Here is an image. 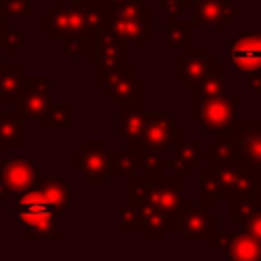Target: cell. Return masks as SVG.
Instances as JSON below:
<instances>
[{
  "instance_id": "obj_1",
  "label": "cell",
  "mask_w": 261,
  "mask_h": 261,
  "mask_svg": "<svg viewBox=\"0 0 261 261\" xmlns=\"http://www.w3.org/2000/svg\"><path fill=\"white\" fill-rule=\"evenodd\" d=\"M124 202L179 216H184L186 208L192 204L190 196H184V179L167 171H143L141 175L126 177Z\"/></svg>"
},
{
  "instance_id": "obj_2",
  "label": "cell",
  "mask_w": 261,
  "mask_h": 261,
  "mask_svg": "<svg viewBox=\"0 0 261 261\" xmlns=\"http://www.w3.org/2000/svg\"><path fill=\"white\" fill-rule=\"evenodd\" d=\"M104 27V12L98 4L55 0L41 14V35L45 39L96 37Z\"/></svg>"
},
{
  "instance_id": "obj_3",
  "label": "cell",
  "mask_w": 261,
  "mask_h": 261,
  "mask_svg": "<svg viewBox=\"0 0 261 261\" xmlns=\"http://www.w3.org/2000/svg\"><path fill=\"white\" fill-rule=\"evenodd\" d=\"M184 139V124L175 120L171 112H147L141 135L133 147L141 149L145 155L143 171H169L171 157L165 153L171 151L173 143Z\"/></svg>"
},
{
  "instance_id": "obj_4",
  "label": "cell",
  "mask_w": 261,
  "mask_h": 261,
  "mask_svg": "<svg viewBox=\"0 0 261 261\" xmlns=\"http://www.w3.org/2000/svg\"><path fill=\"white\" fill-rule=\"evenodd\" d=\"M14 216L24 230L22 232L24 243H33V241L61 243L63 241L59 230L61 214L39 188H33L16 198Z\"/></svg>"
},
{
  "instance_id": "obj_5",
  "label": "cell",
  "mask_w": 261,
  "mask_h": 261,
  "mask_svg": "<svg viewBox=\"0 0 261 261\" xmlns=\"http://www.w3.org/2000/svg\"><path fill=\"white\" fill-rule=\"evenodd\" d=\"M110 151L106 139H84L69 151V165L88 179L90 188H106L110 179Z\"/></svg>"
},
{
  "instance_id": "obj_6",
  "label": "cell",
  "mask_w": 261,
  "mask_h": 261,
  "mask_svg": "<svg viewBox=\"0 0 261 261\" xmlns=\"http://www.w3.org/2000/svg\"><path fill=\"white\" fill-rule=\"evenodd\" d=\"M190 118L204 133H222L239 120V96L224 92L216 98L190 106Z\"/></svg>"
},
{
  "instance_id": "obj_7",
  "label": "cell",
  "mask_w": 261,
  "mask_h": 261,
  "mask_svg": "<svg viewBox=\"0 0 261 261\" xmlns=\"http://www.w3.org/2000/svg\"><path fill=\"white\" fill-rule=\"evenodd\" d=\"M53 77L47 73H35V75H24L20 92L16 96V112L22 118L41 122L45 114L53 106Z\"/></svg>"
},
{
  "instance_id": "obj_8",
  "label": "cell",
  "mask_w": 261,
  "mask_h": 261,
  "mask_svg": "<svg viewBox=\"0 0 261 261\" xmlns=\"http://www.w3.org/2000/svg\"><path fill=\"white\" fill-rule=\"evenodd\" d=\"M218 135L228 137L237 149L239 161L255 177H261V120H237Z\"/></svg>"
},
{
  "instance_id": "obj_9",
  "label": "cell",
  "mask_w": 261,
  "mask_h": 261,
  "mask_svg": "<svg viewBox=\"0 0 261 261\" xmlns=\"http://www.w3.org/2000/svg\"><path fill=\"white\" fill-rule=\"evenodd\" d=\"M220 216L210 212V206L190 204L181 216L179 239L181 243H206L212 247L220 237Z\"/></svg>"
},
{
  "instance_id": "obj_10",
  "label": "cell",
  "mask_w": 261,
  "mask_h": 261,
  "mask_svg": "<svg viewBox=\"0 0 261 261\" xmlns=\"http://www.w3.org/2000/svg\"><path fill=\"white\" fill-rule=\"evenodd\" d=\"M141 90H145V75H141L135 65L98 73V92L106 96V100L114 106L133 98Z\"/></svg>"
},
{
  "instance_id": "obj_11",
  "label": "cell",
  "mask_w": 261,
  "mask_h": 261,
  "mask_svg": "<svg viewBox=\"0 0 261 261\" xmlns=\"http://www.w3.org/2000/svg\"><path fill=\"white\" fill-rule=\"evenodd\" d=\"M212 51L208 47H186L171 59V84L173 86H192L200 82L210 65H212Z\"/></svg>"
},
{
  "instance_id": "obj_12",
  "label": "cell",
  "mask_w": 261,
  "mask_h": 261,
  "mask_svg": "<svg viewBox=\"0 0 261 261\" xmlns=\"http://www.w3.org/2000/svg\"><path fill=\"white\" fill-rule=\"evenodd\" d=\"M228 57L230 65L243 75L261 69V31L239 29L228 41Z\"/></svg>"
},
{
  "instance_id": "obj_13",
  "label": "cell",
  "mask_w": 261,
  "mask_h": 261,
  "mask_svg": "<svg viewBox=\"0 0 261 261\" xmlns=\"http://www.w3.org/2000/svg\"><path fill=\"white\" fill-rule=\"evenodd\" d=\"M145 90L137 92L133 98L116 104V139L124 147H133L141 135L145 122Z\"/></svg>"
},
{
  "instance_id": "obj_14",
  "label": "cell",
  "mask_w": 261,
  "mask_h": 261,
  "mask_svg": "<svg viewBox=\"0 0 261 261\" xmlns=\"http://www.w3.org/2000/svg\"><path fill=\"white\" fill-rule=\"evenodd\" d=\"M0 179L8 198H18L39 186L41 171L31 159H0Z\"/></svg>"
},
{
  "instance_id": "obj_15",
  "label": "cell",
  "mask_w": 261,
  "mask_h": 261,
  "mask_svg": "<svg viewBox=\"0 0 261 261\" xmlns=\"http://www.w3.org/2000/svg\"><path fill=\"white\" fill-rule=\"evenodd\" d=\"M196 29H226L239 14L237 0H194L192 2Z\"/></svg>"
},
{
  "instance_id": "obj_16",
  "label": "cell",
  "mask_w": 261,
  "mask_h": 261,
  "mask_svg": "<svg viewBox=\"0 0 261 261\" xmlns=\"http://www.w3.org/2000/svg\"><path fill=\"white\" fill-rule=\"evenodd\" d=\"M210 167L214 169V173H216V177L220 181L222 196H226V198H230V196H249V194L255 192L257 177L239 159L214 163Z\"/></svg>"
},
{
  "instance_id": "obj_17",
  "label": "cell",
  "mask_w": 261,
  "mask_h": 261,
  "mask_svg": "<svg viewBox=\"0 0 261 261\" xmlns=\"http://www.w3.org/2000/svg\"><path fill=\"white\" fill-rule=\"evenodd\" d=\"M228 222L261 243V198L257 194L228 198Z\"/></svg>"
},
{
  "instance_id": "obj_18",
  "label": "cell",
  "mask_w": 261,
  "mask_h": 261,
  "mask_svg": "<svg viewBox=\"0 0 261 261\" xmlns=\"http://www.w3.org/2000/svg\"><path fill=\"white\" fill-rule=\"evenodd\" d=\"M104 29L110 31L120 43L126 47H145L147 41L155 37V18L149 20H133L124 16H104Z\"/></svg>"
},
{
  "instance_id": "obj_19",
  "label": "cell",
  "mask_w": 261,
  "mask_h": 261,
  "mask_svg": "<svg viewBox=\"0 0 261 261\" xmlns=\"http://www.w3.org/2000/svg\"><path fill=\"white\" fill-rule=\"evenodd\" d=\"M90 65L98 67V73L120 69V67L128 65L126 63V45L120 43L110 31H106L102 27L96 33V55H94V61Z\"/></svg>"
},
{
  "instance_id": "obj_20",
  "label": "cell",
  "mask_w": 261,
  "mask_h": 261,
  "mask_svg": "<svg viewBox=\"0 0 261 261\" xmlns=\"http://www.w3.org/2000/svg\"><path fill=\"white\" fill-rule=\"evenodd\" d=\"M228 65H222L220 57L214 55L212 57V65L208 69V73L190 86V98H192V104H198V102H204L208 98H216L224 92H228Z\"/></svg>"
},
{
  "instance_id": "obj_21",
  "label": "cell",
  "mask_w": 261,
  "mask_h": 261,
  "mask_svg": "<svg viewBox=\"0 0 261 261\" xmlns=\"http://www.w3.org/2000/svg\"><path fill=\"white\" fill-rule=\"evenodd\" d=\"M171 159H173V175L188 179L196 169L202 167V161L208 159V151L202 149V143L198 139L192 141H177L171 147Z\"/></svg>"
},
{
  "instance_id": "obj_22",
  "label": "cell",
  "mask_w": 261,
  "mask_h": 261,
  "mask_svg": "<svg viewBox=\"0 0 261 261\" xmlns=\"http://www.w3.org/2000/svg\"><path fill=\"white\" fill-rule=\"evenodd\" d=\"M145 169V155L137 147L112 149L110 151V179H126Z\"/></svg>"
},
{
  "instance_id": "obj_23",
  "label": "cell",
  "mask_w": 261,
  "mask_h": 261,
  "mask_svg": "<svg viewBox=\"0 0 261 261\" xmlns=\"http://www.w3.org/2000/svg\"><path fill=\"white\" fill-rule=\"evenodd\" d=\"M224 255H228L230 259H241V261H257L261 259V243L245 230L226 232Z\"/></svg>"
},
{
  "instance_id": "obj_24",
  "label": "cell",
  "mask_w": 261,
  "mask_h": 261,
  "mask_svg": "<svg viewBox=\"0 0 261 261\" xmlns=\"http://www.w3.org/2000/svg\"><path fill=\"white\" fill-rule=\"evenodd\" d=\"M24 118L14 112H0V151L24 149Z\"/></svg>"
},
{
  "instance_id": "obj_25",
  "label": "cell",
  "mask_w": 261,
  "mask_h": 261,
  "mask_svg": "<svg viewBox=\"0 0 261 261\" xmlns=\"http://www.w3.org/2000/svg\"><path fill=\"white\" fill-rule=\"evenodd\" d=\"M47 200L57 208V212L61 216H69L71 214V202H69V194H71V179L69 177H49V179H41L37 186Z\"/></svg>"
},
{
  "instance_id": "obj_26",
  "label": "cell",
  "mask_w": 261,
  "mask_h": 261,
  "mask_svg": "<svg viewBox=\"0 0 261 261\" xmlns=\"http://www.w3.org/2000/svg\"><path fill=\"white\" fill-rule=\"evenodd\" d=\"M196 29L194 18H165L163 20V45L167 49H186L192 41V31Z\"/></svg>"
},
{
  "instance_id": "obj_27",
  "label": "cell",
  "mask_w": 261,
  "mask_h": 261,
  "mask_svg": "<svg viewBox=\"0 0 261 261\" xmlns=\"http://www.w3.org/2000/svg\"><path fill=\"white\" fill-rule=\"evenodd\" d=\"M22 65H6L0 75V104H14L24 80Z\"/></svg>"
},
{
  "instance_id": "obj_28",
  "label": "cell",
  "mask_w": 261,
  "mask_h": 261,
  "mask_svg": "<svg viewBox=\"0 0 261 261\" xmlns=\"http://www.w3.org/2000/svg\"><path fill=\"white\" fill-rule=\"evenodd\" d=\"M222 202V188L220 181L210 165L200 167V204L204 206H218Z\"/></svg>"
},
{
  "instance_id": "obj_29",
  "label": "cell",
  "mask_w": 261,
  "mask_h": 261,
  "mask_svg": "<svg viewBox=\"0 0 261 261\" xmlns=\"http://www.w3.org/2000/svg\"><path fill=\"white\" fill-rule=\"evenodd\" d=\"M41 128L45 133H69L71 130V104L69 102L53 104L51 110L41 120Z\"/></svg>"
},
{
  "instance_id": "obj_30",
  "label": "cell",
  "mask_w": 261,
  "mask_h": 261,
  "mask_svg": "<svg viewBox=\"0 0 261 261\" xmlns=\"http://www.w3.org/2000/svg\"><path fill=\"white\" fill-rule=\"evenodd\" d=\"M61 55L63 57H86L92 63L96 55V37H63Z\"/></svg>"
},
{
  "instance_id": "obj_31",
  "label": "cell",
  "mask_w": 261,
  "mask_h": 261,
  "mask_svg": "<svg viewBox=\"0 0 261 261\" xmlns=\"http://www.w3.org/2000/svg\"><path fill=\"white\" fill-rule=\"evenodd\" d=\"M116 232L118 234H143V220L139 210L133 204H126L118 208L116 212Z\"/></svg>"
},
{
  "instance_id": "obj_32",
  "label": "cell",
  "mask_w": 261,
  "mask_h": 261,
  "mask_svg": "<svg viewBox=\"0 0 261 261\" xmlns=\"http://www.w3.org/2000/svg\"><path fill=\"white\" fill-rule=\"evenodd\" d=\"M208 163H222V161H230V159H239L237 157V149L232 145V141L224 135H218L214 139H210L208 143Z\"/></svg>"
},
{
  "instance_id": "obj_33",
  "label": "cell",
  "mask_w": 261,
  "mask_h": 261,
  "mask_svg": "<svg viewBox=\"0 0 261 261\" xmlns=\"http://www.w3.org/2000/svg\"><path fill=\"white\" fill-rule=\"evenodd\" d=\"M0 12L6 20H33V0H0Z\"/></svg>"
},
{
  "instance_id": "obj_34",
  "label": "cell",
  "mask_w": 261,
  "mask_h": 261,
  "mask_svg": "<svg viewBox=\"0 0 261 261\" xmlns=\"http://www.w3.org/2000/svg\"><path fill=\"white\" fill-rule=\"evenodd\" d=\"M24 41V31L22 29H10V27H4L2 35H0V49L6 57H14L16 55V49L22 45Z\"/></svg>"
},
{
  "instance_id": "obj_35",
  "label": "cell",
  "mask_w": 261,
  "mask_h": 261,
  "mask_svg": "<svg viewBox=\"0 0 261 261\" xmlns=\"http://www.w3.org/2000/svg\"><path fill=\"white\" fill-rule=\"evenodd\" d=\"M153 8L157 12H163L165 18H177L184 12L192 10V2L190 0H157Z\"/></svg>"
},
{
  "instance_id": "obj_36",
  "label": "cell",
  "mask_w": 261,
  "mask_h": 261,
  "mask_svg": "<svg viewBox=\"0 0 261 261\" xmlns=\"http://www.w3.org/2000/svg\"><path fill=\"white\" fill-rule=\"evenodd\" d=\"M245 84H247V90L251 94H261V69L247 73L245 75Z\"/></svg>"
},
{
  "instance_id": "obj_37",
  "label": "cell",
  "mask_w": 261,
  "mask_h": 261,
  "mask_svg": "<svg viewBox=\"0 0 261 261\" xmlns=\"http://www.w3.org/2000/svg\"><path fill=\"white\" fill-rule=\"evenodd\" d=\"M6 200H8V194H6L4 184H2V179H0V206H4V204H6Z\"/></svg>"
},
{
  "instance_id": "obj_38",
  "label": "cell",
  "mask_w": 261,
  "mask_h": 261,
  "mask_svg": "<svg viewBox=\"0 0 261 261\" xmlns=\"http://www.w3.org/2000/svg\"><path fill=\"white\" fill-rule=\"evenodd\" d=\"M4 67H6V55L2 53V55H0V75H2V71H4Z\"/></svg>"
},
{
  "instance_id": "obj_39",
  "label": "cell",
  "mask_w": 261,
  "mask_h": 261,
  "mask_svg": "<svg viewBox=\"0 0 261 261\" xmlns=\"http://www.w3.org/2000/svg\"><path fill=\"white\" fill-rule=\"evenodd\" d=\"M4 22H6V18H4V16H2V12H0V27H6Z\"/></svg>"
},
{
  "instance_id": "obj_40",
  "label": "cell",
  "mask_w": 261,
  "mask_h": 261,
  "mask_svg": "<svg viewBox=\"0 0 261 261\" xmlns=\"http://www.w3.org/2000/svg\"><path fill=\"white\" fill-rule=\"evenodd\" d=\"M69 2H77V0H69Z\"/></svg>"
}]
</instances>
